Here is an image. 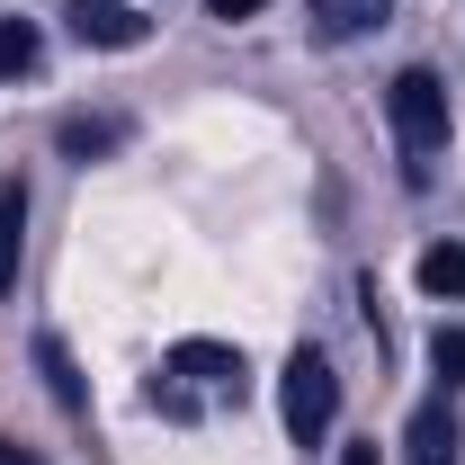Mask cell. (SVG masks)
Masks as SVG:
<instances>
[{
    "label": "cell",
    "instance_id": "cell-14",
    "mask_svg": "<svg viewBox=\"0 0 465 465\" xmlns=\"http://www.w3.org/2000/svg\"><path fill=\"white\" fill-rule=\"evenodd\" d=\"M341 465H385V457H376V439H358V448H341Z\"/></svg>",
    "mask_w": 465,
    "mask_h": 465
},
{
    "label": "cell",
    "instance_id": "cell-9",
    "mask_svg": "<svg viewBox=\"0 0 465 465\" xmlns=\"http://www.w3.org/2000/svg\"><path fill=\"white\" fill-rule=\"evenodd\" d=\"M411 278H420V295H439V304H448V295H465V242H430Z\"/></svg>",
    "mask_w": 465,
    "mask_h": 465
},
{
    "label": "cell",
    "instance_id": "cell-1",
    "mask_svg": "<svg viewBox=\"0 0 465 465\" xmlns=\"http://www.w3.org/2000/svg\"><path fill=\"white\" fill-rule=\"evenodd\" d=\"M385 116H394V134H403V162H411V179L430 171L439 153H448V81L439 72H394V90H385Z\"/></svg>",
    "mask_w": 465,
    "mask_h": 465
},
{
    "label": "cell",
    "instance_id": "cell-8",
    "mask_svg": "<svg viewBox=\"0 0 465 465\" xmlns=\"http://www.w3.org/2000/svg\"><path fill=\"white\" fill-rule=\"evenodd\" d=\"M54 143L72 153V162H99V153H116V143H125V125H116V116H63Z\"/></svg>",
    "mask_w": 465,
    "mask_h": 465
},
{
    "label": "cell",
    "instance_id": "cell-12",
    "mask_svg": "<svg viewBox=\"0 0 465 465\" xmlns=\"http://www.w3.org/2000/svg\"><path fill=\"white\" fill-rule=\"evenodd\" d=\"M430 367H439L448 385H465V322H439V341H430Z\"/></svg>",
    "mask_w": 465,
    "mask_h": 465
},
{
    "label": "cell",
    "instance_id": "cell-4",
    "mask_svg": "<svg viewBox=\"0 0 465 465\" xmlns=\"http://www.w3.org/2000/svg\"><path fill=\"white\" fill-rule=\"evenodd\" d=\"M171 376H188V385H215V394H251V376H242V349H224V341H179L171 349Z\"/></svg>",
    "mask_w": 465,
    "mask_h": 465
},
{
    "label": "cell",
    "instance_id": "cell-15",
    "mask_svg": "<svg viewBox=\"0 0 465 465\" xmlns=\"http://www.w3.org/2000/svg\"><path fill=\"white\" fill-rule=\"evenodd\" d=\"M0 465H36V457H27V448H18V439H0Z\"/></svg>",
    "mask_w": 465,
    "mask_h": 465
},
{
    "label": "cell",
    "instance_id": "cell-13",
    "mask_svg": "<svg viewBox=\"0 0 465 465\" xmlns=\"http://www.w3.org/2000/svg\"><path fill=\"white\" fill-rule=\"evenodd\" d=\"M206 9H215V18H260L269 0H206Z\"/></svg>",
    "mask_w": 465,
    "mask_h": 465
},
{
    "label": "cell",
    "instance_id": "cell-11",
    "mask_svg": "<svg viewBox=\"0 0 465 465\" xmlns=\"http://www.w3.org/2000/svg\"><path fill=\"white\" fill-rule=\"evenodd\" d=\"M18 72H36V27L27 18H0V81H18Z\"/></svg>",
    "mask_w": 465,
    "mask_h": 465
},
{
    "label": "cell",
    "instance_id": "cell-10",
    "mask_svg": "<svg viewBox=\"0 0 465 465\" xmlns=\"http://www.w3.org/2000/svg\"><path fill=\"white\" fill-rule=\"evenodd\" d=\"M36 367H45V385H54V403H63V411H90V394H81V376H72L63 341H36Z\"/></svg>",
    "mask_w": 465,
    "mask_h": 465
},
{
    "label": "cell",
    "instance_id": "cell-3",
    "mask_svg": "<svg viewBox=\"0 0 465 465\" xmlns=\"http://www.w3.org/2000/svg\"><path fill=\"white\" fill-rule=\"evenodd\" d=\"M72 36H81V45H108V54H134V45L153 36V18H143L134 0H72Z\"/></svg>",
    "mask_w": 465,
    "mask_h": 465
},
{
    "label": "cell",
    "instance_id": "cell-5",
    "mask_svg": "<svg viewBox=\"0 0 465 465\" xmlns=\"http://www.w3.org/2000/svg\"><path fill=\"white\" fill-rule=\"evenodd\" d=\"M304 18H313L322 45H358V36H376L394 18V0H304Z\"/></svg>",
    "mask_w": 465,
    "mask_h": 465
},
{
    "label": "cell",
    "instance_id": "cell-7",
    "mask_svg": "<svg viewBox=\"0 0 465 465\" xmlns=\"http://www.w3.org/2000/svg\"><path fill=\"white\" fill-rule=\"evenodd\" d=\"M18 251H27V188H0V295L18 287Z\"/></svg>",
    "mask_w": 465,
    "mask_h": 465
},
{
    "label": "cell",
    "instance_id": "cell-6",
    "mask_svg": "<svg viewBox=\"0 0 465 465\" xmlns=\"http://www.w3.org/2000/svg\"><path fill=\"white\" fill-rule=\"evenodd\" d=\"M457 448H465V430H457V411H448V403H420V411H411L403 465H457Z\"/></svg>",
    "mask_w": 465,
    "mask_h": 465
},
{
    "label": "cell",
    "instance_id": "cell-2",
    "mask_svg": "<svg viewBox=\"0 0 465 465\" xmlns=\"http://www.w3.org/2000/svg\"><path fill=\"white\" fill-rule=\"evenodd\" d=\"M278 411H287L295 448H322V439H331V420H341V376H331L322 349H295V358H287V394H278Z\"/></svg>",
    "mask_w": 465,
    "mask_h": 465
}]
</instances>
